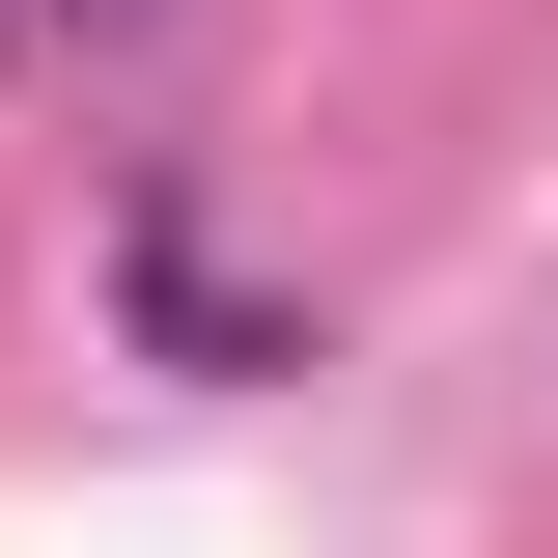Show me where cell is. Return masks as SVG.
<instances>
[{
	"instance_id": "1",
	"label": "cell",
	"mask_w": 558,
	"mask_h": 558,
	"mask_svg": "<svg viewBox=\"0 0 558 558\" xmlns=\"http://www.w3.org/2000/svg\"><path fill=\"white\" fill-rule=\"evenodd\" d=\"M0 28H28V0H0Z\"/></svg>"
}]
</instances>
